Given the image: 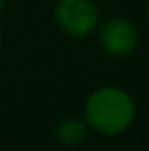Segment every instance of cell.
Listing matches in <instances>:
<instances>
[{"instance_id":"obj_1","label":"cell","mask_w":149,"mask_h":151,"mask_svg":"<svg viewBox=\"0 0 149 151\" xmlns=\"http://www.w3.org/2000/svg\"><path fill=\"white\" fill-rule=\"evenodd\" d=\"M136 119V103L122 88L105 86L90 94L84 103V121L103 136H117L130 128Z\"/></svg>"},{"instance_id":"obj_2","label":"cell","mask_w":149,"mask_h":151,"mask_svg":"<svg viewBox=\"0 0 149 151\" xmlns=\"http://www.w3.org/2000/svg\"><path fill=\"white\" fill-rule=\"evenodd\" d=\"M54 17L69 37H86L97 25V8L92 0H59Z\"/></svg>"},{"instance_id":"obj_3","label":"cell","mask_w":149,"mask_h":151,"mask_svg":"<svg viewBox=\"0 0 149 151\" xmlns=\"http://www.w3.org/2000/svg\"><path fill=\"white\" fill-rule=\"evenodd\" d=\"M100 44L105 54L113 58H124L138 46V31L134 23L124 17H113L101 25Z\"/></svg>"},{"instance_id":"obj_4","label":"cell","mask_w":149,"mask_h":151,"mask_svg":"<svg viewBox=\"0 0 149 151\" xmlns=\"http://www.w3.org/2000/svg\"><path fill=\"white\" fill-rule=\"evenodd\" d=\"M88 136V128H86V122L80 121V119H65L57 124V130H56V138L61 145L65 147H77L80 145L82 142L86 140Z\"/></svg>"},{"instance_id":"obj_5","label":"cell","mask_w":149,"mask_h":151,"mask_svg":"<svg viewBox=\"0 0 149 151\" xmlns=\"http://www.w3.org/2000/svg\"><path fill=\"white\" fill-rule=\"evenodd\" d=\"M4 6H6V0H0V12L4 10Z\"/></svg>"},{"instance_id":"obj_6","label":"cell","mask_w":149,"mask_h":151,"mask_svg":"<svg viewBox=\"0 0 149 151\" xmlns=\"http://www.w3.org/2000/svg\"><path fill=\"white\" fill-rule=\"evenodd\" d=\"M0 46H2V31H0Z\"/></svg>"},{"instance_id":"obj_7","label":"cell","mask_w":149,"mask_h":151,"mask_svg":"<svg viewBox=\"0 0 149 151\" xmlns=\"http://www.w3.org/2000/svg\"><path fill=\"white\" fill-rule=\"evenodd\" d=\"M147 14H149V8H147Z\"/></svg>"}]
</instances>
